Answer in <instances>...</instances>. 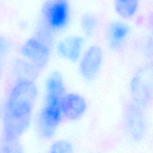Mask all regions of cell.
Returning a JSON list of instances; mask_svg holds the SVG:
<instances>
[{
  "mask_svg": "<svg viewBox=\"0 0 153 153\" xmlns=\"http://www.w3.org/2000/svg\"><path fill=\"white\" fill-rule=\"evenodd\" d=\"M132 102L142 108L148 106L153 99V70L144 68L139 70L130 84Z\"/></svg>",
  "mask_w": 153,
  "mask_h": 153,
  "instance_id": "4",
  "label": "cell"
},
{
  "mask_svg": "<svg viewBox=\"0 0 153 153\" xmlns=\"http://www.w3.org/2000/svg\"><path fill=\"white\" fill-rule=\"evenodd\" d=\"M0 153H24L19 139L2 136Z\"/></svg>",
  "mask_w": 153,
  "mask_h": 153,
  "instance_id": "14",
  "label": "cell"
},
{
  "mask_svg": "<svg viewBox=\"0 0 153 153\" xmlns=\"http://www.w3.org/2000/svg\"><path fill=\"white\" fill-rule=\"evenodd\" d=\"M124 124L127 134L133 141L139 142L145 138L148 130L146 118L143 108L133 102L126 108Z\"/></svg>",
  "mask_w": 153,
  "mask_h": 153,
  "instance_id": "5",
  "label": "cell"
},
{
  "mask_svg": "<svg viewBox=\"0 0 153 153\" xmlns=\"http://www.w3.org/2000/svg\"><path fill=\"white\" fill-rule=\"evenodd\" d=\"M130 33L129 26L120 20L111 22L108 27L107 38L109 47L113 50H119L124 45Z\"/></svg>",
  "mask_w": 153,
  "mask_h": 153,
  "instance_id": "10",
  "label": "cell"
},
{
  "mask_svg": "<svg viewBox=\"0 0 153 153\" xmlns=\"http://www.w3.org/2000/svg\"><path fill=\"white\" fill-rule=\"evenodd\" d=\"M139 4V0H115L114 9L121 18L128 19L135 15Z\"/></svg>",
  "mask_w": 153,
  "mask_h": 153,
  "instance_id": "12",
  "label": "cell"
},
{
  "mask_svg": "<svg viewBox=\"0 0 153 153\" xmlns=\"http://www.w3.org/2000/svg\"><path fill=\"white\" fill-rule=\"evenodd\" d=\"M13 74L16 80L33 81L37 78L39 69L25 59H17L13 65Z\"/></svg>",
  "mask_w": 153,
  "mask_h": 153,
  "instance_id": "11",
  "label": "cell"
},
{
  "mask_svg": "<svg viewBox=\"0 0 153 153\" xmlns=\"http://www.w3.org/2000/svg\"><path fill=\"white\" fill-rule=\"evenodd\" d=\"M61 106L63 117L69 121L79 119L87 108L84 97L76 93L66 94L62 99Z\"/></svg>",
  "mask_w": 153,
  "mask_h": 153,
  "instance_id": "8",
  "label": "cell"
},
{
  "mask_svg": "<svg viewBox=\"0 0 153 153\" xmlns=\"http://www.w3.org/2000/svg\"><path fill=\"white\" fill-rule=\"evenodd\" d=\"M10 49V43L3 36H0V58L5 56Z\"/></svg>",
  "mask_w": 153,
  "mask_h": 153,
  "instance_id": "16",
  "label": "cell"
},
{
  "mask_svg": "<svg viewBox=\"0 0 153 153\" xmlns=\"http://www.w3.org/2000/svg\"><path fill=\"white\" fill-rule=\"evenodd\" d=\"M80 25L84 35L87 36H90L95 32L97 27L98 21L96 17L93 15L85 14L81 18Z\"/></svg>",
  "mask_w": 153,
  "mask_h": 153,
  "instance_id": "13",
  "label": "cell"
},
{
  "mask_svg": "<svg viewBox=\"0 0 153 153\" xmlns=\"http://www.w3.org/2000/svg\"><path fill=\"white\" fill-rule=\"evenodd\" d=\"M84 43V39L81 36H69L57 43V51L62 58L75 62L78 61L81 56Z\"/></svg>",
  "mask_w": 153,
  "mask_h": 153,
  "instance_id": "9",
  "label": "cell"
},
{
  "mask_svg": "<svg viewBox=\"0 0 153 153\" xmlns=\"http://www.w3.org/2000/svg\"><path fill=\"white\" fill-rule=\"evenodd\" d=\"M79 72L86 81L95 79L101 68L103 62V51L97 45L90 46L81 56Z\"/></svg>",
  "mask_w": 153,
  "mask_h": 153,
  "instance_id": "7",
  "label": "cell"
},
{
  "mask_svg": "<svg viewBox=\"0 0 153 153\" xmlns=\"http://www.w3.org/2000/svg\"><path fill=\"white\" fill-rule=\"evenodd\" d=\"M50 46L35 36L24 42L20 48V53L24 59L41 69L44 68L49 61Z\"/></svg>",
  "mask_w": 153,
  "mask_h": 153,
  "instance_id": "6",
  "label": "cell"
},
{
  "mask_svg": "<svg viewBox=\"0 0 153 153\" xmlns=\"http://www.w3.org/2000/svg\"><path fill=\"white\" fill-rule=\"evenodd\" d=\"M70 5L68 0H48L41 8V25L54 32L68 23Z\"/></svg>",
  "mask_w": 153,
  "mask_h": 153,
  "instance_id": "3",
  "label": "cell"
},
{
  "mask_svg": "<svg viewBox=\"0 0 153 153\" xmlns=\"http://www.w3.org/2000/svg\"><path fill=\"white\" fill-rule=\"evenodd\" d=\"M1 73V58H0V75Z\"/></svg>",
  "mask_w": 153,
  "mask_h": 153,
  "instance_id": "17",
  "label": "cell"
},
{
  "mask_svg": "<svg viewBox=\"0 0 153 153\" xmlns=\"http://www.w3.org/2000/svg\"><path fill=\"white\" fill-rule=\"evenodd\" d=\"M50 153H74V149L69 142L61 140L53 143Z\"/></svg>",
  "mask_w": 153,
  "mask_h": 153,
  "instance_id": "15",
  "label": "cell"
},
{
  "mask_svg": "<svg viewBox=\"0 0 153 153\" xmlns=\"http://www.w3.org/2000/svg\"><path fill=\"white\" fill-rule=\"evenodd\" d=\"M38 94L33 81L16 80L7 96L3 115L2 136L19 139L30 126Z\"/></svg>",
  "mask_w": 153,
  "mask_h": 153,
  "instance_id": "1",
  "label": "cell"
},
{
  "mask_svg": "<svg viewBox=\"0 0 153 153\" xmlns=\"http://www.w3.org/2000/svg\"><path fill=\"white\" fill-rule=\"evenodd\" d=\"M45 103L38 116V128L40 135L44 139L52 137L59 125L62 115V100L65 92L45 90Z\"/></svg>",
  "mask_w": 153,
  "mask_h": 153,
  "instance_id": "2",
  "label": "cell"
}]
</instances>
